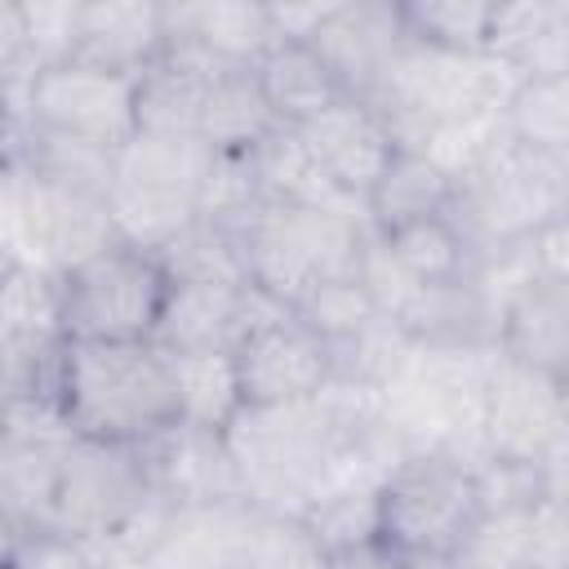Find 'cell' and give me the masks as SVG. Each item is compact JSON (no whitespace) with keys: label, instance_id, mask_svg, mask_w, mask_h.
Listing matches in <instances>:
<instances>
[{"label":"cell","instance_id":"obj_27","mask_svg":"<svg viewBox=\"0 0 569 569\" xmlns=\"http://www.w3.org/2000/svg\"><path fill=\"white\" fill-rule=\"evenodd\" d=\"M489 49L507 58L520 80L569 76V0H516L493 4Z\"/></svg>","mask_w":569,"mask_h":569},{"label":"cell","instance_id":"obj_31","mask_svg":"<svg viewBox=\"0 0 569 569\" xmlns=\"http://www.w3.org/2000/svg\"><path fill=\"white\" fill-rule=\"evenodd\" d=\"M302 525L329 565L365 556L378 547V489H329L307 507Z\"/></svg>","mask_w":569,"mask_h":569},{"label":"cell","instance_id":"obj_6","mask_svg":"<svg viewBox=\"0 0 569 569\" xmlns=\"http://www.w3.org/2000/svg\"><path fill=\"white\" fill-rule=\"evenodd\" d=\"M516 84L520 71L498 53H445L409 40L365 102L387 120L400 147L418 151L436 124L507 111Z\"/></svg>","mask_w":569,"mask_h":569},{"label":"cell","instance_id":"obj_21","mask_svg":"<svg viewBox=\"0 0 569 569\" xmlns=\"http://www.w3.org/2000/svg\"><path fill=\"white\" fill-rule=\"evenodd\" d=\"M169 4L147 0H93L80 13V62L147 76L169 53Z\"/></svg>","mask_w":569,"mask_h":569},{"label":"cell","instance_id":"obj_23","mask_svg":"<svg viewBox=\"0 0 569 569\" xmlns=\"http://www.w3.org/2000/svg\"><path fill=\"white\" fill-rule=\"evenodd\" d=\"M67 342L62 276L4 262L0 267V360L49 356Z\"/></svg>","mask_w":569,"mask_h":569},{"label":"cell","instance_id":"obj_28","mask_svg":"<svg viewBox=\"0 0 569 569\" xmlns=\"http://www.w3.org/2000/svg\"><path fill=\"white\" fill-rule=\"evenodd\" d=\"M169 360H173L182 422L227 431L244 409L236 351H169Z\"/></svg>","mask_w":569,"mask_h":569},{"label":"cell","instance_id":"obj_25","mask_svg":"<svg viewBox=\"0 0 569 569\" xmlns=\"http://www.w3.org/2000/svg\"><path fill=\"white\" fill-rule=\"evenodd\" d=\"M453 196H458V182L436 160H427L413 147H400L396 160L387 164V173L365 196V218L378 236H391L400 227L445 218L453 209Z\"/></svg>","mask_w":569,"mask_h":569},{"label":"cell","instance_id":"obj_33","mask_svg":"<svg viewBox=\"0 0 569 569\" xmlns=\"http://www.w3.org/2000/svg\"><path fill=\"white\" fill-rule=\"evenodd\" d=\"M298 320H307L325 342H342L369 325L382 320V307L373 302L369 284L360 280V267L347 271V276H333V280H320L298 307H293ZM391 320V316H387Z\"/></svg>","mask_w":569,"mask_h":569},{"label":"cell","instance_id":"obj_7","mask_svg":"<svg viewBox=\"0 0 569 569\" xmlns=\"http://www.w3.org/2000/svg\"><path fill=\"white\" fill-rule=\"evenodd\" d=\"M111 200L102 191L53 182L22 160H0V253L4 262L67 276L116 244Z\"/></svg>","mask_w":569,"mask_h":569},{"label":"cell","instance_id":"obj_1","mask_svg":"<svg viewBox=\"0 0 569 569\" xmlns=\"http://www.w3.org/2000/svg\"><path fill=\"white\" fill-rule=\"evenodd\" d=\"M58 413L76 436L147 445L182 422L173 360L160 342H67Z\"/></svg>","mask_w":569,"mask_h":569},{"label":"cell","instance_id":"obj_10","mask_svg":"<svg viewBox=\"0 0 569 569\" xmlns=\"http://www.w3.org/2000/svg\"><path fill=\"white\" fill-rule=\"evenodd\" d=\"M173 276L156 249L116 240L62 276L67 342H156Z\"/></svg>","mask_w":569,"mask_h":569},{"label":"cell","instance_id":"obj_11","mask_svg":"<svg viewBox=\"0 0 569 569\" xmlns=\"http://www.w3.org/2000/svg\"><path fill=\"white\" fill-rule=\"evenodd\" d=\"M151 493L156 489L138 445L71 436L58 467L44 529L76 542H107L142 511Z\"/></svg>","mask_w":569,"mask_h":569},{"label":"cell","instance_id":"obj_19","mask_svg":"<svg viewBox=\"0 0 569 569\" xmlns=\"http://www.w3.org/2000/svg\"><path fill=\"white\" fill-rule=\"evenodd\" d=\"M258 529L262 511L253 502L178 507L142 569H244Z\"/></svg>","mask_w":569,"mask_h":569},{"label":"cell","instance_id":"obj_2","mask_svg":"<svg viewBox=\"0 0 569 569\" xmlns=\"http://www.w3.org/2000/svg\"><path fill=\"white\" fill-rule=\"evenodd\" d=\"M222 227L240 244L249 284H258L267 298H276L289 311L320 280L356 271L369 240V218L360 209H320V204L262 200L249 213L227 218Z\"/></svg>","mask_w":569,"mask_h":569},{"label":"cell","instance_id":"obj_29","mask_svg":"<svg viewBox=\"0 0 569 569\" xmlns=\"http://www.w3.org/2000/svg\"><path fill=\"white\" fill-rule=\"evenodd\" d=\"M387 258L413 280V284H449V280H462L480 267L476 249L467 244V236L458 231V222L445 213V218H427V222H413V227H400L391 236H378Z\"/></svg>","mask_w":569,"mask_h":569},{"label":"cell","instance_id":"obj_34","mask_svg":"<svg viewBox=\"0 0 569 569\" xmlns=\"http://www.w3.org/2000/svg\"><path fill=\"white\" fill-rule=\"evenodd\" d=\"M4 569H107V560L98 547L49 529H4Z\"/></svg>","mask_w":569,"mask_h":569},{"label":"cell","instance_id":"obj_16","mask_svg":"<svg viewBox=\"0 0 569 569\" xmlns=\"http://www.w3.org/2000/svg\"><path fill=\"white\" fill-rule=\"evenodd\" d=\"M151 489L169 498L173 507H200V502H249L240 467L231 458L227 431L178 422L160 431L156 440L138 445Z\"/></svg>","mask_w":569,"mask_h":569},{"label":"cell","instance_id":"obj_4","mask_svg":"<svg viewBox=\"0 0 569 569\" xmlns=\"http://www.w3.org/2000/svg\"><path fill=\"white\" fill-rule=\"evenodd\" d=\"M449 218L480 262L529 249L569 218V160L507 138L476 173L458 182Z\"/></svg>","mask_w":569,"mask_h":569},{"label":"cell","instance_id":"obj_22","mask_svg":"<svg viewBox=\"0 0 569 569\" xmlns=\"http://www.w3.org/2000/svg\"><path fill=\"white\" fill-rule=\"evenodd\" d=\"M169 40L196 44L227 67H258L262 53L280 44L271 4H249V0L169 4Z\"/></svg>","mask_w":569,"mask_h":569},{"label":"cell","instance_id":"obj_35","mask_svg":"<svg viewBox=\"0 0 569 569\" xmlns=\"http://www.w3.org/2000/svg\"><path fill=\"white\" fill-rule=\"evenodd\" d=\"M244 569H329V556L316 547L302 520L262 516V529L253 538Z\"/></svg>","mask_w":569,"mask_h":569},{"label":"cell","instance_id":"obj_32","mask_svg":"<svg viewBox=\"0 0 569 569\" xmlns=\"http://www.w3.org/2000/svg\"><path fill=\"white\" fill-rule=\"evenodd\" d=\"M507 133L533 151L569 160V76H529L507 102Z\"/></svg>","mask_w":569,"mask_h":569},{"label":"cell","instance_id":"obj_26","mask_svg":"<svg viewBox=\"0 0 569 569\" xmlns=\"http://www.w3.org/2000/svg\"><path fill=\"white\" fill-rule=\"evenodd\" d=\"M280 129V120L271 116L253 67H222L204 98H200V120H196V138L213 151V156H244L258 142H267Z\"/></svg>","mask_w":569,"mask_h":569},{"label":"cell","instance_id":"obj_8","mask_svg":"<svg viewBox=\"0 0 569 569\" xmlns=\"http://www.w3.org/2000/svg\"><path fill=\"white\" fill-rule=\"evenodd\" d=\"M480 520L471 462L409 453L378 489V551L400 565H449Z\"/></svg>","mask_w":569,"mask_h":569},{"label":"cell","instance_id":"obj_37","mask_svg":"<svg viewBox=\"0 0 569 569\" xmlns=\"http://www.w3.org/2000/svg\"><path fill=\"white\" fill-rule=\"evenodd\" d=\"M556 382H560V400H565V413H569V369H565Z\"/></svg>","mask_w":569,"mask_h":569},{"label":"cell","instance_id":"obj_13","mask_svg":"<svg viewBox=\"0 0 569 569\" xmlns=\"http://www.w3.org/2000/svg\"><path fill=\"white\" fill-rule=\"evenodd\" d=\"M236 369L244 405H298L316 400L333 382L329 342L293 311L267 316L236 347Z\"/></svg>","mask_w":569,"mask_h":569},{"label":"cell","instance_id":"obj_18","mask_svg":"<svg viewBox=\"0 0 569 569\" xmlns=\"http://www.w3.org/2000/svg\"><path fill=\"white\" fill-rule=\"evenodd\" d=\"M298 133H302L311 160L329 173V182L342 196H351L356 204H365V196L373 191V182L387 173V164L400 151V142L387 129V120L356 93L333 102L325 116H316Z\"/></svg>","mask_w":569,"mask_h":569},{"label":"cell","instance_id":"obj_5","mask_svg":"<svg viewBox=\"0 0 569 569\" xmlns=\"http://www.w3.org/2000/svg\"><path fill=\"white\" fill-rule=\"evenodd\" d=\"M498 351L413 347L405 369L382 387L387 422L409 453H449L476 462L485 453V391Z\"/></svg>","mask_w":569,"mask_h":569},{"label":"cell","instance_id":"obj_3","mask_svg":"<svg viewBox=\"0 0 569 569\" xmlns=\"http://www.w3.org/2000/svg\"><path fill=\"white\" fill-rule=\"evenodd\" d=\"M227 445L240 467L244 498L262 516L302 520L329 485L338 427L320 396L298 405H244L227 427Z\"/></svg>","mask_w":569,"mask_h":569},{"label":"cell","instance_id":"obj_14","mask_svg":"<svg viewBox=\"0 0 569 569\" xmlns=\"http://www.w3.org/2000/svg\"><path fill=\"white\" fill-rule=\"evenodd\" d=\"M565 431H569V413L560 400V382L498 351L485 391V453L542 462V453Z\"/></svg>","mask_w":569,"mask_h":569},{"label":"cell","instance_id":"obj_30","mask_svg":"<svg viewBox=\"0 0 569 569\" xmlns=\"http://www.w3.org/2000/svg\"><path fill=\"white\" fill-rule=\"evenodd\" d=\"M400 18L413 44L445 53H493V0H405Z\"/></svg>","mask_w":569,"mask_h":569},{"label":"cell","instance_id":"obj_36","mask_svg":"<svg viewBox=\"0 0 569 569\" xmlns=\"http://www.w3.org/2000/svg\"><path fill=\"white\" fill-rule=\"evenodd\" d=\"M525 569H569V502L542 498L529 511Z\"/></svg>","mask_w":569,"mask_h":569},{"label":"cell","instance_id":"obj_15","mask_svg":"<svg viewBox=\"0 0 569 569\" xmlns=\"http://www.w3.org/2000/svg\"><path fill=\"white\" fill-rule=\"evenodd\" d=\"M276 311L289 307L249 280H173L156 342L164 351H236Z\"/></svg>","mask_w":569,"mask_h":569},{"label":"cell","instance_id":"obj_17","mask_svg":"<svg viewBox=\"0 0 569 569\" xmlns=\"http://www.w3.org/2000/svg\"><path fill=\"white\" fill-rule=\"evenodd\" d=\"M316 53L333 67L347 93L369 98L391 62L405 53L409 31L400 18V4L391 0H356V4H329L325 22L311 36Z\"/></svg>","mask_w":569,"mask_h":569},{"label":"cell","instance_id":"obj_12","mask_svg":"<svg viewBox=\"0 0 569 569\" xmlns=\"http://www.w3.org/2000/svg\"><path fill=\"white\" fill-rule=\"evenodd\" d=\"M27 129L120 151L138 133V76H120L80 58L49 67L31 80Z\"/></svg>","mask_w":569,"mask_h":569},{"label":"cell","instance_id":"obj_24","mask_svg":"<svg viewBox=\"0 0 569 569\" xmlns=\"http://www.w3.org/2000/svg\"><path fill=\"white\" fill-rule=\"evenodd\" d=\"M258 89L271 107V116L284 129H302L316 116H325L333 102L347 98L342 80L333 76V67L316 53L311 40H280L262 53V62L253 67Z\"/></svg>","mask_w":569,"mask_h":569},{"label":"cell","instance_id":"obj_20","mask_svg":"<svg viewBox=\"0 0 569 569\" xmlns=\"http://www.w3.org/2000/svg\"><path fill=\"white\" fill-rule=\"evenodd\" d=\"M498 351L525 369L560 378L569 369V280L529 271L502 302Z\"/></svg>","mask_w":569,"mask_h":569},{"label":"cell","instance_id":"obj_9","mask_svg":"<svg viewBox=\"0 0 569 569\" xmlns=\"http://www.w3.org/2000/svg\"><path fill=\"white\" fill-rule=\"evenodd\" d=\"M209 164L213 151L200 138L133 133L116 151L111 191H107L120 240L160 253L191 222H200Z\"/></svg>","mask_w":569,"mask_h":569}]
</instances>
